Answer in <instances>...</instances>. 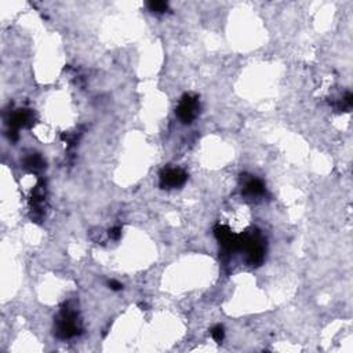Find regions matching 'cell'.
I'll return each mask as SVG.
<instances>
[{"label":"cell","instance_id":"cell-5","mask_svg":"<svg viewBox=\"0 0 353 353\" xmlns=\"http://www.w3.org/2000/svg\"><path fill=\"white\" fill-rule=\"evenodd\" d=\"M32 123H34V114H32L29 109H20V110H16V112L10 116V119H8L10 130L8 131L18 132L20 128L29 127Z\"/></svg>","mask_w":353,"mask_h":353},{"label":"cell","instance_id":"cell-3","mask_svg":"<svg viewBox=\"0 0 353 353\" xmlns=\"http://www.w3.org/2000/svg\"><path fill=\"white\" fill-rule=\"evenodd\" d=\"M200 104L199 98L192 94H185L176 109V114L178 119L182 122L184 124H190L199 114Z\"/></svg>","mask_w":353,"mask_h":353},{"label":"cell","instance_id":"cell-2","mask_svg":"<svg viewBox=\"0 0 353 353\" xmlns=\"http://www.w3.org/2000/svg\"><path fill=\"white\" fill-rule=\"evenodd\" d=\"M80 331L82 328H80L79 320H78V314L68 308L62 309V312L56 320V334L58 338L69 340V338L79 336Z\"/></svg>","mask_w":353,"mask_h":353},{"label":"cell","instance_id":"cell-4","mask_svg":"<svg viewBox=\"0 0 353 353\" xmlns=\"http://www.w3.org/2000/svg\"><path fill=\"white\" fill-rule=\"evenodd\" d=\"M188 180V174L182 168L167 167L160 172V188L176 189L181 188Z\"/></svg>","mask_w":353,"mask_h":353},{"label":"cell","instance_id":"cell-10","mask_svg":"<svg viewBox=\"0 0 353 353\" xmlns=\"http://www.w3.org/2000/svg\"><path fill=\"white\" fill-rule=\"evenodd\" d=\"M109 238L114 240H119L120 236H122V228L120 226H114L109 230Z\"/></svg>","mask_w":353,"mask_h":353},{"label":"cell","instance_id":"cell-11","mask_svg":"<svg viewBox=\"0 0 353 353\" xmlns=\"http://www.w3.org/2000/svg\"><path fill=\"white\" fill-rule=\"evenodd\" d=\"M108 286H109V288H110V290H114V291L123 290V284H122V283H119L118 280H110V282L108 283Z\"/></svg>","mask_w":353,"mask_h":353},{"label":"cell","instance_id":"cell-1","mask_svg":"<svg viewBox=\"0 0 353 353\" xmlns=\"http://www.w3.org/2000/svg\"><path fill=\"white\" fill-rule=\"evenodd\" d=\"M242 250L247 252V262L251 266H260L265 260L266 243L258 230L242 234Z\"/></svg>","mask_w":353,"mask_h":353},{"label":"cell","instance_id":"cell-9","mask_svg":"<svg viewBox=\"0 0 353 353\" xmlns=\"http://www.w3.org/2000/svg\"><path fill=\"white\" fill-rule=\"evenodd\" d=\"M211 336H212V340H214L216 344H221V342L224 341V338H225V328H224V326H214V327L211 328Z\"/></svg>","mask_w":353,"mask_h":353},{"label":"cell","instance_id":"cell-7","mask_svg":"<svg viewBox=\"0 0 353 353\" xmlns=\"http://www.w3.org/2000/svg\"><path fill=\"white\" fill-rule=\"evenodd\" d=\"M24 164L29 170H42L43 167H46V162H44V159L40 154H32L25 159Z\"/></svg>","mask_w":353,"mask_h":353},{"label":"cell","instance_id":"cell-8","mask_svg":"<svg viewBox=\"0 0 353 353\" xmlns=\"http://www.w3.org/2000/svg\"><path fill=\"white\" fill-rule=\"evenodd\" d=\"M148 7L150 12H159V14L166 12L168 10V4H167L166 2H163V0H152V2H149L148 3Z\"/></svg>","mask_w":353,"mask_h":353},{"label":"cell","instance_id":"cell-6","mask_svg":"<svg viewBox=\"0 0 353 353\" xmlns=\"http://www.w3.org/2000/svg\"><path fill=\"white\" fill-rule=\"evenodd\" d=\"M244 194L251 196H260L265 194V185L258 178H248L244 184Z\"/></svg>","mask_w":353,"mask_h":353}]
</instances>
